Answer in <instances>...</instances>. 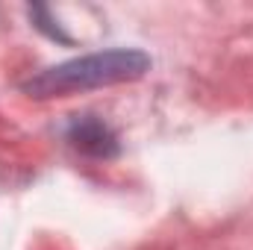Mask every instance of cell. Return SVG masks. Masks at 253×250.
<instances>
[{
  "label": "cell",
  "instance_id": "cell-1",
  "mask_svg": "<svg viewBox=\"0 0 253 250\" xmlns=\"http://www.w3.org/2000/svg\"><path fill=\"white\" fill-rule=\"evenodd\" d=\"M150 56L138 47H112L88 56H77L59 62L24 83V91L36 100H50L62 94H77V91H91L103 85H121V83H135L150 71Z\"/></svg>",
  "mask_w": 253,
  "mask_h": 250
},
{
  "label": "cell",
  "instance_id": "cell-2",
  "mask_svg": "<svg viewBox=\"0 0 253 250\" xmlns=\"http://www.w3.org/2000/svg\"><path fill=\"white\" fill-rule=\"evenodd\" d=\"M65 141L80 156L100 159V162L118 159V153H121L118 132L97 115H77V118H71V124L65 126Z\"/></svg>",
  "mask_w": 253,
  "mask_h": 250
},
{
  "label": "cell",
  "instance_id": "cell-3",
  "mask_svg": "<svg viewBox=\"0 0 253 250\" xmlns=\"http://www.w3.org/2000/svg\"><path fill=\"white\" fill-rule=\"evenodd\" d=\"M27 12H30V21H33V27H36L39 33H44L47 39H53V42H59V44H71V36H65L62 30H59V24H53V15H50L47 6L36 3V6H30Z\"/></svg>",
  "mask_w": 253,
  "mask_h": 250
}]
</instances>
